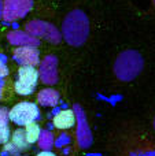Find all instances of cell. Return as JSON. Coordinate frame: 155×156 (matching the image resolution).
<instances>
[{"label":"cell","instance_id":"cell-3","mask_svg":"<svg viewBox=\"0 0 155 156\" xmlns=\"http://www.w3.org/2000/svg\"><path fill=\"white\" fill-rule=\"evenodd\" d=\"M25 30L37 38H40V37L45 38L51 44H59L60 40H62V34L56 29V26H54L49 22L40 21V19H34V21L27 22Z\"/></svg>","mask_w":155,"mask_h":156},{"label":"cell","instance_id":"cell-16","mask_svg":"<svg viewBox=\"0 0 155 156\" xmlns=\"http://www.w3.org/2000/svg\"><path fill=\"white\" fill-rule=\"evenodd\" d=\"M8 122V111L5 108H0V126L7 125Z\"/></svg>","mask_w":155,"mask_h":156},{"label":"cell","instance_id":"cell-14","mask_svg":"<svg viewBox=\"0 0 155 156\" xmlns=\"http://www.w3.org/2000/svg\"><path fill=\"white\" fill-rule=\"evenodd\" d=\"M38 144H40V147L45 151V149H49L52 147V143H54V137H52V134L49 132H43L40 133V137H38Z\"/></svg>","mask_w":155,"mask_h":156},{"label":"cell","instance_id":"cell-8","mask_svg":"<svg viewBox=\"0 0 155 156\" xmlns=\"http://www.w3.org/2000/svg\"><path fill=\"white\" fill-rule=\"evenodd\" d=\"M14 59L22 66H37L40 63V52L36 47H18L14 51Z\"/></svg>","mask_w":155,"mask_h":156},{"label":"cell","instance_id":"cell-19","mask_svg":"<svg viewBox=\"0 0 155 156\" xmlns=\"http://www.w3.org/2000/svg\"><path fill=\"white\" fill-rule=\"evenodd\" d=\"M3 18V0H0V19Z\"/></svg>","mask_w":155,"mask_h":156},{"label":"cell","instance_id":"cell-6","mask_svg":"<svg viewBox=\"0 0 155 156\" xmlns=\"http://www.w3.org/2000/svg\"><path fill=\"white\" fill-rule=\"evenodd\" d=\"M38 71L33 66H21L18 70V81L14 88L18 94H30L38 81Z\"/></svg>","mask_w":155,"mask_h":156},{"label":"cell","instance_id":"cell-12","mask_svg":"<svg viewBox=\"0 0 155 156\" xmlns=\"http://www.w3.org/2000/svg\"><path fill=\"white\" fill-rule=\"evenodd\" d=\"M11 144L15 147L16 149H27L30 144L26 140V134H25L23 129H16L13 133V137H11Z\"/></svg>","mask_w":155,"mask_h":156},{"label":"cell","instance_id":"cell-7","mask_svg":"<svg viewBox=\"0 0 155 156\" xmlns=\"http://www.w3.org/2000/svg\"><path fill=\"white\" fill-rule=\"evenodd\" d=\"M38 76L41 77L44 83L54 85L58 81V59L54 55H48L44 58L40 66V73Z\"/></svg>","mask_w":155,"mask_h":156},{"label":"cell","instance_id":"cell-9","mask_svg":"<svg viewBox=\"0 0 155 156\" xmlns=\"http://www.w3.org/2000/svg\"><path fill=\"white\" fill-rule=\"evenodd\" d=\"M7 40L10 44L18 47H38L40 44L38 38L27 33L26 30H13L7 34Z\"/></svg>","mask_w":155,"mask_h":156},{"label":"cell","instance_id":"cell-21","mask_svg":"<svg viewBox=\"0 0 155 156\" xmlns=\"http://www.w3.org/2000/svg\"><path fill=\"white\" fill-rule=\"evenodd\" d=\"M153 3H154V5H155V0H153Z\"/></svg>","mask_w":155,"mask_h":156},{"label":"cell","instance_id":"cell-2","mask_svg":"<svg viewBox=\"0 0 155 156\" xmlns=\"http://www.w3.org/2000/svg\"><path fill=\"white\" fill-rule=\"evenodd\" d=\"M144 67L143 56L137 51L128 49L118 55L114 63V74L121 81L135 80Z\"/></svg>","mask_w":155,"mask_h":156},{"label":"cell","instance_id":"cell-13","mask_svg":"<svg viewBox=\"0 0 155 156\" xmlns=\"http://www.w3.org/2000/svg\"><path fill=\"white\" fill-rule=\"evenodd\" d=\"M40 133H41L40 126L37 123H34V122H30V123H27L25 126V134H26V140L29 144L36 143L38 140V137H40Z\"/></svg>","mask_w":155,"mask_h":156},{"label":"cell","instance_id":"cell-17","mask_svg":"<svg viewBox=\"0 0 155 156\" xmlns=\"http://www.w3.org/2000/svg\"><path fill=\"white\" fill-rule=\"evenodd\" d=\"M8 74V69H7V66L4 65V63L0 60V78H3V77H5Z\"/></svg>","mask_w":155,"mask_h":156},{"label":"cell","instance_id":"cell-11","mask_svg":"<svg viewBox=\"0 0 155 156\" xmlns=\"http://www.w3.org/2000/svg\"><path fill=\"white\" fill-rule=\"evenodd\" d=\"M37 103L47 107H54L59 103V94L54 89H43L37 94Z\"/></svg>","mask_w":155,"mask_h":156},{"label":"cell","instance_id":"cell-4","mask_svg":"<svg viewBox=\"0 0 155 156\" xmlns=\"http://www.w3.org/2000/svg\"><path fill=\"white\" fill-rule=\"evenodd\" d=\"M37 118L38 108L34 103L30 101H21L8 111V119L19 126H26L30 122H34Z\"/></svg>","mask_w":155,"mask_h":156},{"label":"cell","instance_id":"cell-5","mask_svg":"<svg viewBox=\"0 0 155 156\" xmlns=\"http://www.w3.org/2000/svg\"><path fill=\"white\" fill-rule=\"evenodd\" d=\"M33 0H3V19L14 22L22 19L32 11Z\"/></svg>","mask_w":155,"mask_h":156},{"label":"cell","instance_id":"cell-15","mask_svg":"<svg viewBox=\"0 0 155 156\" xmlns=\"http://www.w3.org/2000/svg\"><path fill=\"white\" fill-rule=\"evenodd\" d=\"M10 138V127L7 125L0 126V144H5Z\"/></svg>","mask_w":155,"mask_h":156},{"label":"cell","instance_id":"cell-1","mask_svg":"<svg viewBox=\"0 0 155 156\" xmlns=\"http://www.w3.org/2000/svg\"><path fill=\"white\" fill-rule=\"evenodd\" d=\"M60 34L66 43L73 47H80L89 36V19L82 10H73L66 15L62 23Z\"/></svg>","mask_w":155,"mask_h":156},{"label":"cell","instance_id":"cell-20","mask_svg":"<svg viewBox=\"0 0 155 156\" xmlns=\"http://www.w3.org/2000/svg\"><path fill=\"white\" fill-rule=\"evenodd\" d=\"M154 127H155V118H154Z\"/></svg>","mask_w":155,"mask_h":156},{"label":"cell","instance_id":"cell-18","mask_svg":"<svg viewBox=\"0 0 155 156\" xmlns=\"http://www.w3.org/2000/svg\"><path fill=\"white\" fill-rule=\"evenodd\" d=\"M37 156H56V155H54L49 151H43V152H40V154H37Z\"/></svg>","mask_w":155,"mask_h":156},{"label":"cell","instance_id":"cell-10","mask_svg":"<svg viewBox=\"0 0 155 156\" xmlns=\"http://www.w3.org/2000/svg\"><path fill=\"white\" fill-rule=\"evenodd\" d=\"M52 123L56 129H70L76 123V114L73 110H62L54 116Z\"/></svg>","mask_w":155,"mask_h":156}]
</instances>
